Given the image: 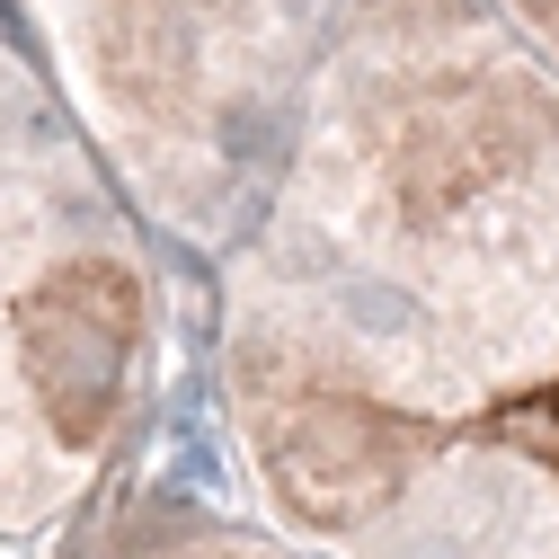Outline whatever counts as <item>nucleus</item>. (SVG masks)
<instances>
[{"label":"nucleus","instance_id":"f257e3e1","mask_svg":"<svg viewBox=\"0 0 559 559\" xmlns=\"http://www.w3.org/2000/svg\"><path fill=\"white\" fill-rule=\"evenodd\" d=\"M223 373L275 515L337 559H559V98L507 62L365 90Z\"/></svg>","mask_w":559,"mask_h":559},{"label":"nucleus","instance_id":"f03ea898","mask_svg":"<svg viewBox=\"0 0 559 559\" xmlns=\"http://www.w3.org/2000/svg\"><path fill=\"white\" fill-rule=\"evenodd\" d=\"M231 19V0H98L90 72L116 116L133 124H195L204 116V36Z\"/></svg>","mask_w":559,"mask_h":559},{"label":"nucleus","instance_id":"7ed1b4c3","mask_svg":"<svg viewBox=\"0 0 559 559\" xmlns=\"http://www.w3.org/2000/svg\"><path fill=\"white\" fill-rule=\"evenodd\" d=\"M116 559H275V550H258V542H240V533H214V524H152V533H133Z\"/></svg>","mask_w":559,"mask_h":559}]
</instances>
